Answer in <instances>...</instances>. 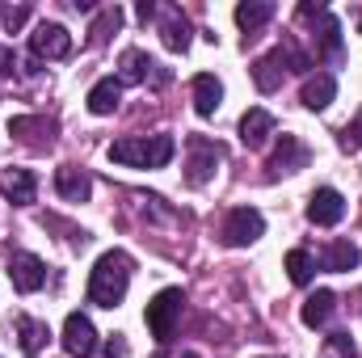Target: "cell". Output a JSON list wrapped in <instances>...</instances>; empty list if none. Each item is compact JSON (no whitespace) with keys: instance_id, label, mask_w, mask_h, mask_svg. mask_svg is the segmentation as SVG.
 Listing matches in <instances>:
<instances>
[{"instance_id":"9c48e42d","label":"cell","mask_w":362,"mask_h":358,"mask_svg":"<svg viewBox=\"0 0 362 358\" xmlns=\"http://www.w3.org/2000/svg\"><path fill=\"white\" fill-rule=\"evenodd\" d=\"M8 278H13V287H17L21 295H34V291L47 282V266H42V258H34V253H13V258H8Z\"/></svg>"},{"instance_id":"ac0fdd59","label":"cell","mask_w":362,"mask_h":358,"mask_svg":"<svg viewBox=\"0 0 362 358\" xmlns=\"http://www.w3.org/2000/svg\"><path fill=\"white\" fill-rule=\"evenodd\" d=\"M0 185H4V194H8L17 207H30V202H34V194H38V181H34L30 169H13V173H4Z\"/></svg>"},{"instance_id":"6da1fadb","label":"cell","mask_w":362,"mask_h":358,"mask_svg":"<svg viewBox=\"0 0 362 358\" xmlns=\"http://www.w3.org/2000/svg\"><path fill=\"white\" fill-rule=\"evenodd\" d=\"M131 270L135 266H131V258L122 249L101 253L93 274H89V304H97V308H118L122 295H127V287H131Z\"/></svg>"},{"instance_id":"ba28073f","label":"cell","mask_w":362,"mask_h":358,"mask_svg":"<svg viewBox=\"0 0 362 358\" xmlns=\"http://www.w3.org/2000/svg\"><path fill=\"white\" fill-rule=\"evenodd\" d=\"M64 350L72 358H89L97 350V329H93V321L85 312H68V321H64Z\"/></svg>"},{"instance_id":"f1b7e54d","label":"cell","mask_w":362,"mask_h":358,"mask_svg":"<svg viewBox=\"0 0 362 358\" xmlns=\"http://www.w3.org/2000/svg\"><path fill=\"white\" fill-rule=\"evenodd\" d=\"M25 17H30V8H25V4H17V8H4V13H0L4 30H21V25H25Z\"/></svg>"},{"instance_id":"9a60e30c","label":"cell","mask_w":362,"mask_h":358,"mask_svg":"<svg viewBox=\"0 0 362 358\" xmlns=\"http://www.w3.org/2000/svg\"><path fill=\"white\" fill-rule=\"evenodd\" d=\"M333 312H337V295L333 291H312L308 299H303V325L308 329H325L329 321H333Z\"/></svg>"},{"instance_id":"ffe728a7","label":"cell","mask_w":362,"mask_h":358,"mask_svg":"<svg viewBox=\"0 0 362 358\" xmlns=\"http://www.w3.org/2000/svg\"><path fill=\"white\" fill-rule=\"evenodd\" d=\"M358 262H362L358 245H350V241H333V245L325 249V262H320V266L333 270V274H350Z\"/></svg>"},{"instance_id":"52a82bcc","label":"cell","mask_w":362,"mask_h":358,"mask_svg":"<svg viewBox=\"0 0 362 358\" xmlns=\"http://www.w3.org/2000/svg\"><path fill=\"white\" fill-rule=\"evenodd\" d=\"M341 215H346V198H341V190L320 185V190L308 198V219H312L316 228H333V224H341Z\"/></svg>"},{"instance_id":"4fadbf2b","label":"cell","mask_w":362,"mask_h":358,"mask_svg":"<svg viewBox=\"0 0 362 358\" xmlns=\"http://www.w3.org/2000/svg\"><path fill=\"white\" fill-rule=\"evenodd\" d=\"M308 165V148L295 139V135H282L278 139V148H274V156H270V173L278 178V173H299Z\"/></svg>"},{"instance_id":"484cf974","label":"cell","mask_w":362,"mask_h":358,"mask_svg":"<svg viewBox=\"0 0 362 358\" xmlns=\"http://www.w3.org/2000/svg\"><path fill=\"white\" fill-rule=\"evenodd\" d=\"M118 25H122V8H118V4L101 8V13H97V21H93V30H89L93 42H105V38H110V34H114Z\"/></svg>"},{"instance_id":"8fae6325","label":"cell","mask_w":362,"mask_h":358,"mask_svg":"<svg viewBox=\"0 0 362 358\" xmlns=\"http://www.w3.org/2000/svg\"><path fill=\"white\" fill-rule=\"evenodd\" d=\"M333 97H337V81H333V72H312V76L303 81V89H299V101H303L312 114L329 110Z\"/></svg>"},{"instance_id":"d6986e66","label":"cell","mask_w":362,"mask_h":358,"mask_svg":"<svg viewBox=\"0 0 362 358\" xmlns=\"http://www.w3.org/2000/svg\"><path fill=\"white\" fill-rule=\"evenodd\" d=\"M118 101H122V81H114V76L97 81V85L89 89V110L93 114H114Z\"/></svg>"},{"instance_id":"603a6c76","label":"cell","mask_w":362,"mask_h":358,"mask_svg":"<svg viewBox=\"0 0 362 358\" xmlns=\"http://www.w3.org/2000/svg\"><path fill=\"white\" fill-rule=\"evenodd\" d=\"M270 17H274L270 0H245V4H236V25H240V30H249V34H253V30H262Z\"/></svg>"},{"instance_id":"836d02e7","label":"cell","mask_w":362,"mask_h":358,"mask_svg":"<svg viewBox=\"0 0 362 358\" xmlns=\"http://www.w3.org/2000/svg\"><path fill=\"white\" fill-rule=\"evenodd\" d=\"M358 25H362V17H358Z\"/></svg>"},{"instance_id":"cb8c5ba5","label":"cell","mask_w":362,"mask_h":358,"mask_svg":"<svg viewBox=\"0 0 362 358\" xmlns=\"http://www.w3.org/2000/svg\"><path fill=\"white\" fill-rule=\"evenodd\" d=\"M152 68H160L156 59H148L144 51H122V85H139V81H148V72Z\"/></svg>"},{"instance_id":"4316f807","label":"cell","mask_w":362,"mask_h":358,"mask_svg":"<svg viewBox=\"0 0 362 358\" xmlns=\"http://www.w3.org/2000/svg\"><path fill=\"white\" fill-rule=\"evenodd\" d=\"M325 358H358L350 333H329V337H325Z\"/></svg>"},{"instance_id":"7c38bea8","label":"cell","mask_w":362,"mask_h":358,"mask_svg":"<svg viewBox=\"0 0 362 358\" xmlns=\"http://www.w3.org/2000/svg\"><path fill=\"white\" fill-rule=\"evenodd\" d=\"M274 127H278V122H274L270 110H262V105L249 110V114L240 118V144H245V148H266L270 135H274Z\"/></svg>"},{"instance_id":"44dd1931","label":"cell","mask_w":362,"mask_h":358,"mask_svg":"<svg viewBox=\"0 0 362 358\" xmlns=\"http://www.w3.org/2000/svg\"><path fill=\"white\" fill-rule=\"evenodd\" d=\"M316 30H320V34H316V38H320V55H325L329 64H337V59H341V21H337L333 13H320V25H316Z\"/></svg>"},{"instance_id":"30bf717a","label":"cell","mask_w":362,"mask_h":358,"mask_svg":"<svg viewBox=\"0 0 362 358\" xmlns=\"http://www.w3.org/2000/svg\"><path fill=\"white\" fill-rule=\"evenodd\" d=\"M55 194H59L64 202H89L93 178L85 169H76V165H59V169H55Z\"/></svg>"},{"instance_id":"5b68a950","label":"cell","mask_w":362,"mask_h":358,"mask_svg":"<svg viewBox=\"0 0 362 358\" xmlns=\"http://www.w3.org/2000/svg\"><path fill=\"white\" fill-rule=\"evenodd\" d=\"M262 232H266V219H262L257 207H236L223 219V245H232V249H245V245L262 241Z\"/></svg>"},{"instance_id":"2e32d148","label":"cell","mask_w":362,"mask_h":358,"mask_svg":"<svg viewBox=\"0 0 362 358\" xmlns=\"http://www.w3.org/2000/svg\"><path fill=\"white\" fill-rule=\"evenodd\" d=\"M189 89H194V110H198L202 118H211V114L219 110V101H223V85H219L211 72H198Z\"/></svg>"},{"instance_id":"277c9868","label":"cell","mask_w":362,"mask_h":358,"mask_svg":"<svg viewBox=\"0 0 362 358\" xmlns=\"http://www.w3.org/2000/svg\"><path fill=\"white\" fill-rule=\"evenodd\" d=\"M181 308H185V295H181V287H165L152 304H148V329H152V337L156 342H169L173 337V329H177L181 321Z\"/></svg>"},{"instance_id":"d6a6232c","label":"cell","mask_w":362,"mask_h":358,"mask_svg":"<svg viewBox=\"0 0 362 358\" xmlns=\"http://www.w3.org/2000/svg\"><path fill=\"white\" fill-rule=\"evenodd\" d=\"M181 358H202V354H181Z\"/></svg>"},{"instance_id":"7402d4cb","label":"cell","mask_w":362,"mask_h":358,"mask_svg":"<svg viewBox=\"0 0 362 358\" xmlns=\"http://www.w3.org/2000/svg\"><path fill=\"white\" fill-rule=\"evenodd\" d=\"M17 337H21V354H38L42 346H47V337H51V329L42 325V321H34V316H21L17 321Z\"/></svg>"},{"instance_id":"e0dca14e","label":"cell","mask_w":362,"mask_h":358,"mask_svg":"<svg viewBox=\"0 0 362 358\" xmlns=\"http://www.w3.org/2000/svg\"><path fill=\"white\" fill-rule=\"evenodd\" d=\"M215 161H219V148L206 144V139H194V156H189V173H185V181H189V185H202V181L215 173Z\"/></svg>"},{"instance_id":"1f68e13d","label":"cell","mask_w":362,"mask_h":358,"mask_svg":"<svg viewBox=\"0 0 362 358\" xmlns=\"http://www.w3.org/2000/svg\"><path fill=\"white\" fill-rule=\"evenodd\" d=\"M0 64H4V72H13V55L8 51H0Z\"/></svg>"},{"instance_id":"d4e9b609","label":"cell","mask_w":362,"mask_h":358,"mask_svg":"<svg viewBox=\"0 0 362 358\" xmlns=\"http://www.w3.org/2000/svg\"><path fill=\"white\" fill-rule=\"evenodd\" d=\"M286 274H291V282H295V287H308V282H312V274H316L312 253H308V249H291V253H286Z\"/></svg>"},{"instance_id":"3957f363","label":"cell","mask_w":362,"mask_h":358,"mask_svg":"<svg viewBox=\"0 0 362 358\" xmlns=\"http://www.w3.org/2000/svg\"><path fill=\"white\" fill-rule=\"evenodd\" d=\"M303 68H308V55H303V51H295V47H274L270 55H262V59L253 64V85L262 93H274V89H282L286 72H303Z\"/></svg>"},{"instance_id":"7a4b0ae2","label":"cell","mask_w":362,"mask_h":358,"mask_svg":"<svg viewBox=\"0 0 362 358\" xmlns=\"http://www.w3.org/2000/svg\"><path fill=\"white\" fill-rule=\"evenodd\" d=\"M173 152H177L173 135H127L110 144V161L127 169H165Z\"/></svg>"},{"instance_id":"5bb4252c","label":"cell","mask_w":362,"mask_h":358,"mask_svg":"<svg viewBox=\"0 0 362 358\" xmlns=\"http://www.w3.org/2000/svg\"><path fill=\"white\" fill-rule=\"evenodd\" d=\"M156 17H160V38H165V47H169V51H185V47H189V21H185V13L173 8V4H165V8H156Z\"/></svg>"},{"instance_id":"4dcf8cb0","label":"cell","mask_w":362,"mask_h":358,"mask_svg":"<svg viewBox=\"0 0 362 358\" xmlns=\"http://www.w3.org/2000/svg\"><path fill=\"white\" fill-rule=\"evenodd\" d=\"M127 354V346H122V342H110V346H105V358H122Z\"/></svg>"},{"instance_id":"f546056e","label":"cell","mask_w":362,"mask_h":358,"mask_svg":"<svg viewBox=\"0 0 362 358\" xmlns=\"http://www.w3.org/2000/svg\"><path fill=\"white\" fill-rule=\"evenodd\" d=\"M156 8H160V4H152V0H144V4H139V21H152V17H156Z\"/></svg>"},{"instance_id":"8992f818","label":"cell","mask_w":362,"mask_h":358,"mask_svg":"<svg viewBox=\"0 0 362 358\" xmlns=\"http://www.w3.org/2000/svg\"><path fill=\"white\" fill-rule=\"evenodd\" d=\"M30 51H34V59H68L72 55V34L59 21H42L30 34Z\"/></svg>"},{"instance_id":"83f0119b","label":"cell","mask_w":362,"mask_h":358,"mask_svg":"<svg viewBox=\"0 0 362 358\" xmlns=\"http://www.w3.org/2000/svg\"><path fill=\"white\" fill-rule=\"evenodd\" d=\"M341 148L346 152H362V110L354 114V122L341 127Z\"/></svg>"}]
</instances>
